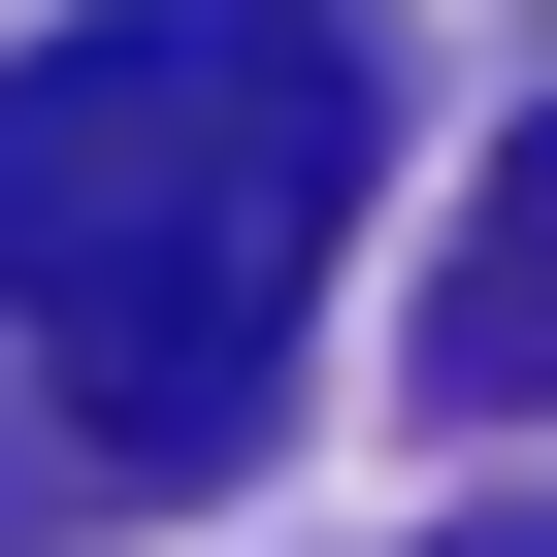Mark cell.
<instances>
[{
	"label": "cell",
	"mask_w": 557,
	"mask_h": 557,
	"mask_svg": "<svg viewBox=\"0 0 557 557\" xmlns=\"http://www.w3.org/2000/svg\"><path fill=\"white\" fill-rule=\"evenodd\" d=\"M361 197L329 0H66L0 66V524H132L262 459V361Z\"/></svg>",
	"instance_id": "6da1fadb"
},
{
	"label": "cell",
	"mask_w": 557,
	"mask_h": 557,
	"mask_svg": "<svg viewBox=\"0 0 557 557\" xmlns=\"http://www.w3.org/2000/svg\"><path fill=\"white\" fill-rule=\"evenodd\" d=\"M426 394H557V132H492V197H459V262H426Z\"/></svg>",
	"instance_id": "7a4b0ae2"
},
{
	"label": "cell",
	"mask_w": 557,
	"mask_h": 557,
	"mask_svg": "<svg viewBox=\"0 0 557 557\" xmlns=\"http://www.w3.org/2000/svg\"><path fill=\"white\" fill-rule=\"evenodd\" d=\"M459 557H557V492H524V524H459Z\"/></svg>",
	"instance_id": "3957f363"
}]
</instances>
